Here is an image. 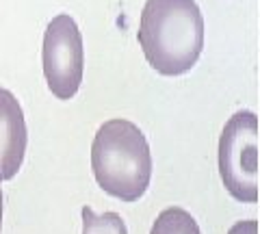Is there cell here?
<instances>
[{"mask_svg":"<svg viewBox=\"0 0 260 234\" xmlns=\"http://www.w3.org/2000/svg\"><path fill=\"white\" fill-rule=\"evenodd\" d=\"M137 37L158 74L182 76L193 70L204 48V15L195 0H148Z\"/></svg>","mask_w":260,"mask_h":234,"instance_id":"1","label":"cell"},{"mask_svg":"<svg viewBox=\"0 0 260 234\" xmlns=\"http://www.w3.org/2000/svg\"><path fill=\"white\" fill-rule=\"evenodd\" d=\"M91 169L95 182L121 202H137L150 187L152 154L141 128L128 119H109L93 137Z\"/></svg>","mask_w":260,"mask_h":234,"instance_id":"2","label":"cell"},{"mask_svg":"<svg viewBox=\"0 0 260 234\" xmlns=\"http://www.w3.org/2000/svg\"><path fill=\"white\" fill-rule=\"evenodd\" d=\"M219 176L225 191L243 204L258 202V117L243 109L219 137Z\"/></svg>","mask_w":260,"mask_h":234,"instance_id":"3","label":"cell"},{"mask_svg":"<svg viewBox=\"0 0 260 234\" xmlns=\"http://www.w3.org/2000/svg\"><path fill=\"white\" fill-rule=\"evenodd\" d=\"M42 59L48 89L59 100L74 98L83 83L85 50L83 35L68 13L56 15L46 26Z\"/></svg>","mask_w":260,"mask_h":234,"instance_id":"4","label":"cell"},{"mask_svg":"<svg viewBox=\"0 0 260 234\" xmlns=\"http://www.w3.org/2000/svg\"><path fill=\"white\" fill-rule=\"evenodd\" d=\"M26 122L20 102L11 91L0 87V182L20 172L26 154Z\"/></svg>","mask_w":260,"mask_h":234,"instance_id":"5","label":"cell"},{"mask_svg":"<svg viewBox=\"0 0 260 234\" xmlns=\"http://www.w3.org/2000/svg\"><path fill=\"white\" fill-rule=\"evenodd\" d=\"M150 234H202V230L189 211L180 206H172L156 217Z\"/></svg>","mask_w":260,"mask_h":234,"instance_id":"6","label":"cell"},{"mask_svg":"<svg viewBox=\"0 0 260 234\" xmlns=\"http://www.w3.org/2000/svg\"><path fill=\"white\" fill-rule=\"evenodd\" d=\"M83 234H128L117 213L95 215L91 206H83Z\"/></svg>","mask_w":260,"mask_h":234,"instance_id":"7","label":"cell"},{"mask_svg":"<svg viewBox=\"0 0 260 234\" xmlns=\"http://www.w3.org/2000/svg\"><path fill=\"white\" fill-rule=\"evenodd\" d=\"M228 234H258V221L256 219L237 221L230 230H228Z\"/></svg>","mask_w":260,"mask_h":234,"instance_id":"8","label":"cell"},{"mask_svg":"<svg viewBox=\"0 0 260 234\" xmlns=\"http://www.w3.org/2000/svg\"><path fill=\"white\" fill-rule=\"evenodd\" d=\"M0 228H3V189H0Z\"/></svg>","mask_w":260,"mask_h":234,"instance_id":"9","label":"cell"}]
</instances>
